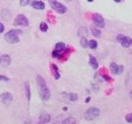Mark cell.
<instances>
[{
	"label": "cell",
	"instance_id": "52a82bcc",
	"mask_svg": "<svg viewBox=\"0 0 132 124\" xmlns=\"http://www.w3.org/2000/svg\"><path fill=\"white\" fill-rule=\"evenodd\" d=\"M52 8L56 12L59 13V14H64V13L66 12V10H67V8H66L64 4H60V3L56 2V1L52 3Z\"/></svg>",
	"mask_w": 132,
	"mask_h": 124
},
{
	"label": "cell",
	"instance_id": "603a6c76",
	"mask_svg": "<svg viewBox=\"0 0 132 124\" xmlns=\"http://www.w3.org/2000/svg\"><path fill=\"white\" fill-rule=\"evenodd\" d=\"M78 33H79V35H88V30L84 27H82V28H80Z\"/></svg>",
	"mask_w": 132,
	"mask_h": 124
},
{
	"label": "cell",
	"instance_id": "7402d4cb",
	"mask_svg": "<svg viewBox=\"0 0 132 124\" xmlns=\"http://www.w3.org/2000/svg\"><path fill=\"white\" fill-rule=\"evenodd\" d=\"M76 122V120L75 119H73L72 117H68L67 119H65L64 122H63V123L64 124H73V123H75Z\"/></svg>",
	"mask_w": 132,
	"mask_h": 124
},
{
	"label": "cell",
	"instance_id": "7a4b0ae2",
	"mask_svg": "<svg viewBox=\"0 0 132 124\" xmlns=\"http://www.w3.org/2000/svg\"><path fill=\"white\" fill-rule=\"evenodd\" d=\"M21 34H22V31L21 30H11L5 34L4 39L8 43H17V42H19L18 35H21Z\"/></svg>",
	"mask_w": 132,
	"mask_h": 124
},
{
	"label": "cell",
	"instance_id": "cb8c5ba5",
	"mask_svg": "<svg viewBox=\"0 0 132 124\" xmlns=\"http://www.w3.org/2000/svg\"><path fill=\"white\" fill-rule=\"evenodd\" d=\"M125 121L130 123H132V113L131 114H129L125 116Z\"/></svg>",
	"mask_w": 132,
	"mask_h": 124
},
{
	"label": "cell",
	"instance_id": "ffe728a7",
	"mask_svg": "<svg viewBox=\"0 0 132 124\" xmlns=\"http://www.w3.org/2000/svg\"><path fill=\"white\" fill-rule=\"evenodd\" d=\"M39 30H40L42 32H46L47 30H48V26L46 23H41L40 25H39Z\"/></svg>",
	"mask_w": 132,
	"mask_h": 124
},
{
	"label": "cell",
	"instance_id": "6da1fadb",
	"mask_svg": "<svg viewBox=\"0 0 132 124\" xmlns=\"http://www.w3.org/2000/svg\"><path fill=\"white\" fill-rule=\"evenodd\" d=\"M36 81H37V84H38L39 87V97L42 101L46 102L50 98V96H51V93H50V91L47 87L46 81L43 78L41 77L40 75H38L36 78Z\"/></svg>",
	"mask_w": 132,
	"mask_h": 124
},
{
	"label": "cell",
	"instance_id": "83f0119b",
	"mask_svg": "<svg viewBox=\"0 0 132 124\" xmlns=\"http://www.w3.org/2000/svg\"><path fill=\"white\" fill-rule=\"evenodd\" d=\"M4 25H3L1 23H0V34L4 32Z\"/></svg>",
	"mask_w": 132,
	"mask_h": 124
},
{
	"label": "cell",
	"instance_id": "44dd1931",
	"mask_svg": "<svg viewBox=\"0 0 132 124\" xmlns=\"http://www.w3.org/2000/svg\"><path fill=\"white\" fill-rule=\"evenodd\" d=\"M52 67L54 68V78H55V79H59V78H60V74L59 73V72H57V67L56 65H52Z\"/></svg>",
	"mask_w": 132,
	"mask_h": 124
},
{
	"label": "cell",
	"instance_id": "3957f363",
	"mask_svg": "<svg viewBox=\"0 0 132 124\" xmlns=\"http://www.w3.org/2000/svg\"><path fill=\"white\" fill-rule=\"evenodd\" d=\"M100 114V111L98 108L96 107H91L88 110H87V111L84 114V117L87 121H93L96 119Z\"/></svg>",
	"mask_w": 132,
	"mask_h": 124
},
{
	"label": "cell",
	"instance_id": "277c9868",
	"mask_svg": "<svg viewBox=\"0 0 132 124\" xmlns=\"http://www.w3.org/2000/svg\"><path fill=\"white\" fill-rule=\"evenodd\" d=\"M117 41L119 42V43H121V45H122L123 47H129L132 45V39L130 37H128V36L122 35V34L118 35Z\"/></svg>",
	"mask_w": 132,
	"mask_h": 124
},
{
	"label": "cell",
	"instance_id": "f1b7e54d",
	"mask_svg": "<svg viewBox=\"0 0 132 124\" xmlns=\"http://www.w3.org/2000/svg\"><path fill=\"white\" fill-rule=\"evenodd\" d=\"M89 101H90V97H88V98L86 99V103H88Z\"/></svg>",
	"mask_w": 132,
	"mask_h": 124
},
{
	"label": "cell",
	"instance_id": "d6986e66",
	"mask_svg": "<svg viewBox=\"0 0 132 124\" xmlns=\"http://www.w3.org/2000/svg\"><path fill=\"white\" fill-rule=\"evenodd\" d=\"M25 90H26V92H27L28 99V101H29L30 100V88H29V84H28V82L25 83Z\"/></svg>",
	"mask_w": 132,
	"mask_h": 124
},
{
	"label": "cell",
	"instance_id": "9a60e30c",
	"mask_svg": "<svg viewBox=\"0 0 132 124\" xmlns=\"http://www.w3.org/2000/svg\"><path fill=\"white\" fill-rule=\"evenodd\" d=\"M65 49V44L64 42H59V43L56 44V47H55V50H57V52H62Z\"/></svg>",
	"mask_w": 132,
	"mask_h": 124
},
{
	"label": "cell",
	"instance_id": "30bf717a",
	"mask_svg": "<svg viewBox=\"0 0 132 124\" xmlns=\"http://www.w3.org/2000/svg\"><path fill=\"white\" fill-rule=\"evenodd\" d=\"M10 62H11V58L10 57V55L8 54H4L0 57V64L4 67H8Z\"/></svg>",
	"mask_w": 132,
	"mask_h": 124
},
{
	"label": "cell",
	"instance_id": "f546056e",
	"mask_svg": "<svg viewBox=\"0 0 132 124\" xmlns=\"http://www.w3.org/2000/svg\"><path fill=\"white\" fill-rule=\"evenodd\" d=\"M114 1H115L116 3H119V2H121V0H114Z\"/></svg>",
	"mask_w": 132,
	"mask_h": 124
},
{
	"label": "cell",
	"instance_id": "9c48e42d",
	"mask_svg": "<svg viewBox=\"0 0 132 124\" xmlns=\"http://www.w3.org/2000/svg\"><path fill=\"white\" fill-rule=\"evenodd\" d=\"M0 100H1V102L3 104H10V102H12L13 96L10 93H9V92H4V93L0 95Z\"/></svg>",
	"mask_w": 132,
	"mask_h": 124
},
{
	"label": "cell",
	"instance_id": "484cf974",
	"mask_svg": "<svg viewBox=\"0 0 132 124\" xmlns=\"http://www.w3.org/2000/svg\"><path fill=\"white\" fill-rule=\"evenodd\" d=\"M28 4V0H21V5L24 6V5H27Z\"/></svg>",
	"mask_w": 132,
	"mask_h": 124
},
{
	"label": "cell",
	"instance_id": "1f68e13d",
	"mask_svg": "<svg viewBox=\"0 0 132 124\" xmlns=\"http://www.w3.org/2000/svg\"><path fill=\"white\" fill-rule=\"evenodd\" d=\"M69 1H70V0H69Z\"/></svg>",
	"mask_w": 132,
	"mask_h": 124
},
{
	"label": "cell",
	"instance_id": "4dcf8cb0",
	"mask_svg": "<svg viewBox=\"0 0 132 124\" xmlns=\"http://www.w3.org/2000/svg\"><path fill=\"white\" fill-rule=\"evenodd\" d=\"M88 2H93L94 0H88Z\"/></svg>",
	"mask_w": 132,
	"mask_h": 124
},
{
	"label": "cell",
	"instance_id": "e0dca14e",
	"mask_svg": "<svg viewBox=\"0 0 132 124\" xmlns=\"http://www.w3.org/2000/svg\"><path fill=\"white\" fill-rule=\"evenodd\" d=\"M80 44L83 48H87V47L88 46V40H87V38L86 37H81V41H80Z\"/></svg>",
	"mask_w": 132,
	"mask_h": 124
},
{
	"label": "cell",
	"instance_id": "5b68a950",
	"mask_svg": "<svg viewBox=\"0 0 132 124\" xmlns=\"http://www.w3.org/2000/svg\"><path fill=\"white\" fill-rule=\"evenodd\" d=\"M15 26H23V27H27L28 26V20L24 15L21 14L18 15L14 21Z\"/></svg>",
	"mask_w": 132,
	"mask_h": 124
},
{
	"label": "cell",
	"instance_id": "2e32d148",
	"mask_svg": "<svg viewBox=\"0 0 132 124\" xmlns=\"http://www.w3.org/2000/svg\"><path fill=\"white\" fill-rule=\"evenodd\" d=\"M97 46H98V43H97V41L95 40H91L88 41V47L91 49H96Z\"/></svg>",
	"mask_w": 132,
	"mask_h": 124
},
{
	"label": "cell",
	"instance_id": "8fae6325",
	"mask_svg": "<svg viewBox=\"0 0 132 124\" xmlns=\"http://www.w3.org/2000/svg\"><path fill=\"white\" fill-rule=\"evenodd\" d=\"M51 120V116L47 112L42 111L40 115H39V123H47Z\"/></svg>",
	"mask_w": 132,
	"mask_h": 124
},
{
	"label": "cell",
	"instance_id": "8992f818",
	"mask_svg": "<svg viewBox=\"0 0 132 124\" xmlns=\"http://www.w3.org/2000/svg\"><path fill=\"white\" fill-rule=\"evenodd\" d=\"M93 22L98 28H104L105 27V19L103 18V17L100 14H98V13H95L93 16Z\"/></svg>",
	"mask_w": 132,
	"mask_h": 124
},
{
	"label": "cell",
	"instance_id": "4fadbf2b",
	"mask_svg": "<svg viewBox=\"0 0 132 124\" xmlns=\"http://www.w3.org/2000/svg\"><path fill=\"white\" fill-rule=\"evenodd\" d=\"M64 96L66 100H69V101H70V102H75L78 99L77 94H76V93H64Z\"/></svg>",
	"mask_w": 132,
	"mask_h": 124
},
{
	"label": "cell",
	"instance_id": "ba28073f",
	"mask_svg": "<svg viewBox=\"0 0 132 124\" xmlns=\"http://www.w3.org/2000/svg\"><path fill=\"white\" fill-rule=\"evenodd\" d=\"M110 69H111V72H112L113 75H118V74H121V73L123 72V65H118L116 64V63L113 62L111 64Z\"/></svg>",
	"mask_w": 132,
	"mask_h": 124
},
{
	"label": "cell",
	"instance_id": "4316f807",
	"mask_svg": "<svg viewBox=\"0 0 132 124\" xmlns=\"http://www.w3.org/2000/svg\"><path fill=\"white\" fill-rule=\"evenodd\" d=\"M0 80H2V81H9V78H6L5 76L0 75Z\"/></svg>",
	"mask_w": 132,
	"mask_h": 124
},
{
	"label": "cell",
	"instance_id": "d4e9b609",
	"mask_svg": "<svg viewBox=\"0 0 132 124\" xmlns=\"http://www.w3.org/2000/svg\"><path fill=\"white\" fill-rule=\"evenodd\" d=\"M52 56L55 57V58H59V52H57V50L52 52Z\"/></svg>",
	"mask_w": 132,
	"mask_h": 124
},
{
	"label": "cell",
	"instance_id": "7c38bea8",
	"mask_svg": "<svg viewBox=\"0 0 132 124\" xmlns=\"http://www.w3.org/2000/svg\"><path fill=\"white\" fill-rule=\"evenodd\" d=\"M89 64H90V65L92 67V68L94 70L98 69L99 67V64H98V61H97L96 58L94 57L93 55H89Z\"/></svg>",
	"mask_w": 132,
	"mask_h": 124
},
{
	"label": "cell",
	"instance_id": "ac0fdd59",
	"mask_svg": "<svg viewBox=\"0 0 132 124\" xmlns=\"http://www.w3.org/2000/svg\"><path fill=\"white\" fill-rule=\"evenodd\" d=\"M92 35L94 36H95V37H100V35H101V31L98 28H92Z\"/></svg>",
	"mask_w": 132,
	"mask_h": 124
},
{
	"label": "cell",
	"instance_id": "5bb4252c",
	"mask_svg": "<svg viewBox=\"0 0 132 124\" xmlns=\"http://www.w3.org/2000/svg\"><path fill=\"white\" fill-rule=\"evenodd\" d=\"M32 6L36 10H44L46 5L41 1H34L32 3Z\"/></svg>",
	"mask_w": 132,
	"mask_h": 124
}]
</instances>
